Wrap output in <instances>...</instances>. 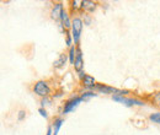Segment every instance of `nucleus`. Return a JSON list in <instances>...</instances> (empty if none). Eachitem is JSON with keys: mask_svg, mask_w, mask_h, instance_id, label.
I'll return each instance as SVG.
<instances>
[{"mask_svg": "<svg viewBox=\"0 0 160 135\" xmlns=\"http://www.w3.org/2000/svg\"><path fill=\"white\" fill-rule=\"evenodd\" d=\"M64 12V7H63V5L58 2V4H56L54 5V7L52 9V12H51V17L54 20V21H58L60 20L62 17V14Z\"/></svg>", "mask_w": 160, "mask_h": 135, "instance_id": "nucleus-7", "label": "nucleus"}, {"mask_svg": "<svg viewBox=\"0 0 160 135\" xmlns=\"http://www.w3.org/2000/svg\"><path fill=\"white\" fill-rule=\"evenodd\" d=\"M81 101H82L81 96H80V97H74V98L69 99V101H68V102L64 104V108H63V113H64V114H67V113H69V112L74 111V108H77V106L79 104Z\"/></svg>", "mask_w": 160, "mask_h": 135, "instance_id": "nucleus-4", "label": "nucleus"}, {"mask_svg": "<svg viewBox=\"0 0 160 135\" xmlns=\"http://www.w3.org/2000/svg\"><path fill=\"white\" fill-rule=\"evenodd\" d=\"M38 112H40L41 116L44 117V118H47V117H48V114H47V111H46L44 108H40V109H38Z\"/></svg>", "mask_w": 160, "mask_h": 135, "instance_id": "nucleus-18", "label": "nucleus"}, {"mask_svg": "<svg viewBox=\"0 0 160 135\" xmlns=\"http://www.w3.org/2000/svg\"><path fill=\"white\" fill-rule=\"evenodd\" d=\"M74 69L77 70L78 74L84 71V60H82V54H81L79 46H77V58L74 61Z\"/></svg>", "mask_w": 160, "mask_h": 135, "instance_id": "nucleus-5", "label": "nucleus"}, {"mask_svg": "<svg viewBox=\"0 0 160 135\" xmlns=\"http://www.w3.org/2000/svg\"><path fill=\"white\" fill-rule=\"evenodd\" d=\"M112 99H113V101H117V102H121V103H123V104H126V106H128V107H132V106H134V104H137V106H143V104H144L139 99L126 98V97L121 96V95H113V96H112Z\"/></svg>", "mask_w": 160, "mask_h": 135, "instance_id": "nucleus-3", "label": "nucleus"}, {"mask_svg": "<svg viewBox=\"0 0 160 135\" xmlns=\"http://www.w3.org/2000/svg\"><path fill=\"white\" fill-rule=\"evenodd\" d=\"M95 90L100 91L102 94H115V95H121V91L115 89V87H111V86H105L102 84H98L95 86Z\"/></svg>", "mask_w": 160, "mask_h": 135, "instance_id": "nucleus-6", "label": "nucleus"}, {"mask_svg": "<svg viewBox=\"0 0 160 135\" xmlns=\"http://www.w3.org/2000/svg\"><path fill=\"white\" fill-rule=\"evenodd\" d=\"M81 30H82V20L80 17H74L72 20V33H73L72 36L75 44H79Z\"/></svg>", "mask_w": 160, "mask_h": 135, "instance_id": "nucleus-1", "label": "nucleus"}, {"mask_svg": "<svg viewBox=\"0 0 160 135\" xmlns=\"http://www.w3.org/2000/svg\"><path fill=\"white\" fill-rule=\"evenodd\" d=\"M75 58H77V47H70V49H69V63L74 65Z\"/></svg>", "mask_w": 160, "mask_h": 135, "instance_id": "nucleus-12", "label": "nucleus"}, {"mask_svg": "<svg viewBox=\"0 0 160 135\" xmlns=\"http://www.w3.org/2000/svg\"><path fill=\"white\" fill-rule=\"evenodd\" d=\"M65 60H67V54H60L59 58H58L56 61H54V63H53L54 68H57V69L62 68V66L65 64Z\"/></svg>", "mask_w": 160, "mask_h": 135, "instance_id": "nucleus-11", "label": "nucleus"}, {"mask_svg": "<svg viewBox=\"0 0 160 135\" xmlns=\"http://www.w3.org/2000/svg\"><path fill=\"white\" fill-rule=\"evenodd\" d=\"M60 20H62V25H63V27H64L65 30L72 28V21H70V19H69V15H68L65 11L62 14Z\"/></svg>", "mask_w": 160, "mask_h": 135, "instance_id": "nucleus-10", "label": "nucleus"}, {"mask_svg": "<svg viewBox=\"0 0 160 135\" xmlns=\"http://www.w3.org/2000/svg\"><path fill=\"white\" fill-rule=\"evenodd\" d=\"M82 84H84V86L88 87V89H95V86L98 85V84H96V80L92 76H90V75H85V76H84Z\"/></svg>", "mask_w": 160, "mask_h": 135, "instance_id": "nucleus-9", "label": "nucleus"}, {"mask_svg": "<svg viewBox=\"0 0 160 135\" xmlns=\"http://www.w3.org/2000/svg\"><path fill=\"white\" fill-rule=\"evenodd\" d=\"M33 92H35L37 96L44 98V97H48V95L51 94V87H49V85H48L46 81L41 80V81H37V82L35 84V86H33Z\"/></svg>", "mask_w": 160, "mask_h": 135, "instance_id": "nucleus-2", "label": "nucleus"}, {"mask_svg": "<svg viewBox=\"0 0 160 135\" xmlns=\"http://www.w3.org/2000/svg\"><path fill=\"white\" fill-rule=\"evenodd\" d=\"M72 9L73 10H79V9H81V1H78V0L72 1Z\"/></svg>", "mask_w": 160, "mask_h": 135, "instance_id": "nucleus-14", "label": "nucleus"}, {"mask_svg": "<svg viewBox=\"0 0 160 135\" xmlns=\"http://www.w3.org/2000/svg\"><path fill=\"white\" fill-rule=\"evenodd\" d=\"M47 135H52V127L48 128V132H47Z\"/></svg>", "mask_w": 160, "mask_h": 135, "instance_id": "nucleus-21", "label": "nucleus"}, {"mask_svg": "<svg viewBox=\"0 0 160 135\" xmlns=\"http://www.w3.org/2000/svg\"><path fill=\"white\" fill-rule=\"evenodd\" d=\"M90 97H96V94H94V92H85L84 95H81L82 101L86 99V98H90Z\"/></svg>", "mask_w": 160, "mask_h": 135, "instance_id": "nucleus-16", "label": "nucleus"}, {"mask_svg": "<svg viewBox=\"0 0 160 135\" xmlns=\"http://www.w3.org/2000/svg\"><path fill=\"white\" fill-rule=\"evenodd\" d=\"M63 124V119L62 118H57L53 123V128H54V135H58V132H59L60 127Z\"/></svg>", "mask_w": 160, "mask_h": 135, "instance_id": "nucleus-13", "label": "nucleus"}, {"mask_svg": "<svg viewBox=\"0 0 160 135\" xmlns=\"http://www.w3.org/2000/svg\"><path fill=\"white\" fill-rule=\"evenodd\" d=\"M149 119L153 120L154 123H159L160 124V113H154V114H152V116L149 117Z\"/></svg>", "mask_w": 160, "mask_h": 135, "instance_id": "nucleus-15", "label": "nucleus"}, {"mask_svg": "<svg viewBox=\"0 0 160 135\" xmlns=\"http://www.w3.org/2000/svg\"><path fill=\"white\" fill-rule=\"evenodd\" d=\"M41 103H42V108H43L44 106H48V104H51V99H49L48 97H44V98H42Z\"/></svg>", "mask_w": 160, "mask_h": 135, "instance_id": "nucleus-17", "label": "nucleus"}, {"mask_svg": "<svg viewBox=\"0 0 160 135\" xmlns=\"http://www.w3.org/2000/svg\"><path fill=\"white\" fill-rule=\"evenodd\" d=\"M25 117H26V112L25 111H20L19 112V120H22Z\"/></svg>", "mask_w": 160, "mask_h": 135, "instance_id": "nucleus-20", "label": "nucleus"}, {"mask_svg": "<svg viewBox=\"0 0 160 135\" xmlns=\"http://www.w3.org/2000/svg\"><path fill=\"white\" fill-rule=\"evenodd\" d=\"M72 39H73V36H70V35H67V46L72 47Z\"/></svg>", "mask_w": 160, "mask_h": 135, "instance_id": "nucleus-19", "label": "nucleus"}, {"mask_svg": "<svg viewBox=\"0 0 160 135\" xmlns=\"http://www.w3.org/2000/svg\"><path fill=\"white\" fill-rule=\"evenodd\" d=\"M98 7V2L91 1V0H82L81 1V9H84L88 12H94Z\"/></svg>", "mask_w": 160, "mask_h": 135, "instance_id": "nucleus-8", "label": "nucleus"}]
</instances>
